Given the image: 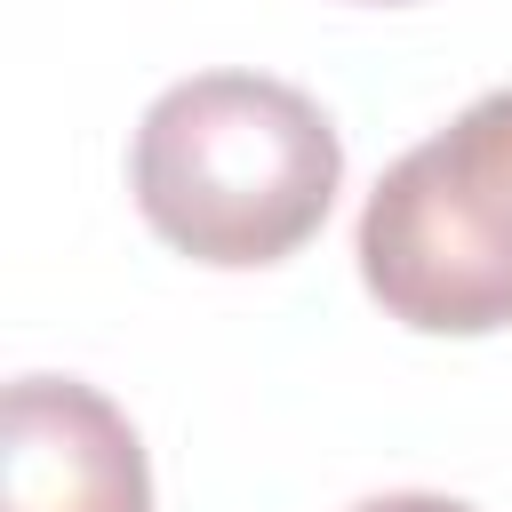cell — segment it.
Returning <instances> with one entry per match:
<instances>
[{
    "label": "cell",
    "mask_w": 512,
    "mask_h": 512,
    "mask_svg": "<svg viewBox=\"0 0 512 512\" xmlns=\"http://www.w3.org/2000/svg\"><path fill=\"white\" fill-rule=\"evenodd\" d=\"M344 184L336 120L272 72H192L160 88L128 144L144 224L216 272L296 256Z\"/></svg>",
    "instance_id": "obj_1"
},
{
    "label": "cell",
    "mask_w": 512,
    "mask_h": 512,
    "mask_svg": "<svg viewBox=\"0 0 512 512\" xmlns=\"http://www.w3.org/2000/svg\"><path fill=\"white\" fill-rule=\"evenodd\" d=\"M360 280L416 336L512 328V88L400 152L360 208Z\"/></svg>",
    "instance_id": "obj_2"
},
{
    "label": "cell",
    "mask_w": 512,
    "mask_h": 512,
    "mask_svg": "<svg viewBox=\"0 0 512 512\" xmlns=\"http://www.w3.org/2000/svg\"><path fill=\"white\" fill-rule=\"evenodd\" d=\"M0 512H152L136 424L80 376H16L0 400Z\"/></svg>",
    "instance_id": "obj_3"
},
{
    "label": "cell",
    "mask_w": 512,
    "mask_h": 512,
    "mask_svg": "<svg viewBox=\"0 0 512 512\" xmlns=\"http://www.w3.org/2000/svg\"><path fill=\"white\" fill-rule=\"evenodd\" d=\"M352 512H472L464 496H432V488H400V496H368Z\"/></svg>",
    "instance_id": "obj_4"
}]
</instances>
